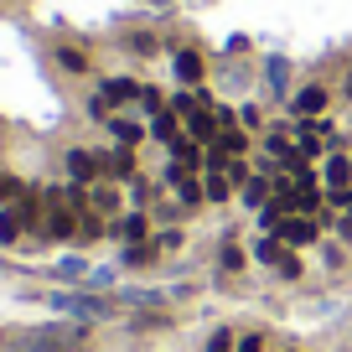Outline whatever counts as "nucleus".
<instances>
[{"instance_id": "nucleus-17", "label": "nucleus", "mask_w": 352, "mask_h": 352, "mask_svg": "<svg viewBox=\"0 0 352 352\" xmlns=\"http://www.w3.org/2000/svg\"><path fill=\"white\" fill-rule=\"evenodd\" d=\"M114 202H120V197H114L109 187H99V192H94V212H114Z\"/></svg>"}, {"instance_id": "nucleus-12", "label": "nucleus", "mask_w": 352, "mask_h": 352, "mask_svg": "<svg viewBox=\"0 0 352 352\" xmlns=\"http://www.w3.org/2000/svg\"><path fill=\"white\" fill-rule=\"evenodd\" d=\"M21 233H26V228H21V218H16V208H11V212H0V243H16Z\"/></svg>"}, {"instance_id": "nucleus-7", "label": "nucleus", "mask_w": 352, "mask_h": 352, "mask_svg": "<svg viewBox=\"0 0 352 352\" xmlns=\"http://www.w3.org/2000/svg\"><path fill=\"white\" fill-rule=\"evenodd\" d=\"M151 135H155V140H166V145L182 140V130H176V109H161V114H155V120H151Z\"/></svg>"}, {"instance_id": "nucleus-2", "label": "nucleus", "mask_w": 352, "mask_h": 352, "mask_svg": "<svg viewBox=\"0 0 352 352\" xmlns=\"http://www.w3.org/2000/svg\"><path fill=\"white\" fill-rule=\"evenodd\" d=\"M104 171V161L94 151H67V176H73V187H83V182H94V176Z\"/></svg>"}, {"instance_id": "nucleus-15", "label": "nucleus", "mask_w": 352, "mask_h": 352, "mask_svg": "<svg viewBox=\"0 0 352 352\" xmlns=\"http://www.w3.org/2000/svg\"><path fill=\"white\" fill-rule=\"evenodd\" d=\"M264 192H270V187H264V176H249V187H243V202H249V208H259Z\"/></svg>"}, {"instance_id": "nucleus-11", "label": "nucleus", "mask_w": 352, "mask_h": 352, "mask_svg": "<svg viewBox=\"0 0 352 352\" xmlns=\"http://www.w3.org/2000/svg\"><path fill=\"white\" fill-rule=\"evenodd\" d=\"M228 187H233V182H228V176H218V171H208V176H202V192H208L212 202H223V197H228Z\"/></svg>"}, {"instance_id": "nucleus-9", "label": "nucleus", "mask_w": 352, "mask_h": 352, "mask_svg": "<svg viewBox=\"0 0 352 352\" xmlns=\"http://www.w3.org/2000/svg\"><path fill=\"white\" fill-rule=\"evenodd\" d=\"M114 233H120L124 243H140V239H145V218H140V212H130L124 223H114Z\"/></svg>"}, {"instance_id": "nucleus-20", "label": "nucleus", "mask_w": 352, "mask_h": 352, "mask_svg": "<svg viewBox=\"0 0 352 352\" xmlns=\"http://www.w3.org/2000/svg\"><path fill=\"white\" fill-rule=\"evenodd\" d=\"M140 104H145V109H151V114H161V109H166V104H161V94H155V88H140Z\"/></svg>"}, {"instance_id": "nucleus-13", "label": "nucleus", "mask_w": 352, "mask_h": 352, "mask_svg": "<svg viewBox=\"0 0 352 352\" xmlns=\"http://www.w3.org/2000/svg\"><path fill=\"white\" fill-rule=\"evenodd\" d=\"M109 130H114V140H120V145H135V140H140V124H130V120H114Z\"/></svg>"}, {"instance_id": "nucleus-10", "label": "nucleus", "mask_w": 352, "mask_h": 352, "mask_svg": "<svg viewBox=\"0 0 352 352\" xmlns=\"http://www.w3.org/2000/svg\"><path fill=\"white\" fill-rule=\"evenodd\" d=\"M218 151L223 155H243V151H249V135H243V130H223L218 135Z\"/></svg>"}, {"instance_id": "nucleus-3", "label": "nucleus", "mask_w": 352, "mask_h": 352, "mask_svg": "<svg viewBox=\"0 0 352 352\" xmlns=\"http://www.w3.org/2000/svg\"><path fill=\"white\" fill-rule=\"evenodd\" d=\"M280 239H285L290 249H306V243H316V223H311V218H285Z\"/></svg>"}, {"instance_id": "nucleus-8", "label": "nucleus", "mask_w": 352, "mask_h": 352, "mask_svg": "<svg viewBox=\"0 0 352 352\" xmlns=\"http://www.w3.org/2000/svg\"><path fill=\"white\" fill-rule=\"evenodd\" d=\"M347 176H352V161L331 155V161H327V187H331V192H337V187H347Z\"/></svg>"}, {"instance_id": "nucleus-21", "label": "nucleus", "mask_w": 352, "mask_h": 352, "mask_svg": "<svg viewBox=\"0 0 352 352\" xmlns=\"http://www.w3.org/2000/svg\"><path fill=\"white\" fill-rule=\"evenodd\" d=\"M239 352H259V337H243V342H239Z\"/></svg>"}, {"instance_id": "nucleus-5", "label": "nucleus", "mask_w": 352, "mask_h": 352, "mask_svg": "<svg viewBox=\"0 0 352 352\" xmlns=\"http://www.w3.org/2000/svg\"><path fill=\"white\" fill-rule=\"evenodd\" d=\"M99 161H104V171L120 176V182H130V176H135V151H130V145H120L114 155H99Z\"/></svg>"}, {"instance_id": "nucleus-1", "label": "nucleus", "mask_w": 352, "mask_h": 352, "mask_svg": "<svg viewBox=\"0 0 352 352\" xmlns=\"http://www.w3.org/2000/svg\"><path fill=\"white\" fill-rule=\"evenodd\" d=\"M171 67H176V83H187V88H202V73H208V63H202V52H192V47H182Z\"/></svg>"}, {"instance_id": "nucleus-19", "label": "nucleus", "mask_w": 352, "mask_h": 352, "mask_svg": "<svg viewBox=\"0 0 352 352\" xmlns=\"http://www.w3.org/2000/svg\"><path fill=\"white\" fill-rule=\"evenodd\" d=\"M243 264V254H239V243H223V270H239Z\"/></svg>"}, {"instance_id": "nucleus-16", "label": "nucleus", "mask_w": 352, "mask_h": 352, "mask_svg": "<svg viewBox=\"0 0 352 352\" xmlns=\"http://www.w3.org/2000/svg\"><path fill=\"white\" fill-rule=\"evenodd\" d=\"M21 182H16V176H6V171H0V202H16V197H21Z\"/></svg>"}, {"instance_id": "nucleus-6", "label": "nucleus", "mask_w": 352, "mask_h": 352, "mask_svg": "<svg viewBox=\"0 0 352 352\" xmlns=\"http://www.w3.org/2000/svg\"><path fill=\"white\" fill-rule=\"evenodd\" d=\"M124 99H140V83L135 78H109L104 83V104H124Z\"/></svg>"}, {"instance_id": "nucleus-18", "label": "nucleus", "mask_w": 352, "mask_h": 352, "mask_svg": "<svg viewBox=\"0 0 352 352\" xmlns=\"http://www.w3.org/2000/svg\"><path fill=\"white\" fill-rule=\"evenodd\" d=\"M275 270H280V275H285V280H300V259H296V254H285V259H280Z\"/></svg>"}, {"instance_id": "nucleus-14", "label": "nucleus", "mask_w": 352, "mask_h": 352, "mask_svg": "<svg viewBox=\"0 0 352 352\" xmlns=\"http://www.w3.org/2000/svg\"><path fill=\"white\" fill-rule=\"evenodd\" d=\"M259 259H264V264H280V259H285V249H280L275 233H270V239H259Z\"/></svg>"}, {"instance_id": "nucleus-4", "label": "nucleus", "mask_w": 352, "mask_h": 352, "mask_svg": "<svg viewBox=\"0 0 352 352\" xmlns=\"http://www.w3.org/2000/svg\"><path fill=\"white\" fill-rule=\"evenodd\" d=\"M327 99H331V94H327L321 83L300 88V94H296V114H306V120H311V114H321V109H327Z\"/></svg>"}]
</instances>
